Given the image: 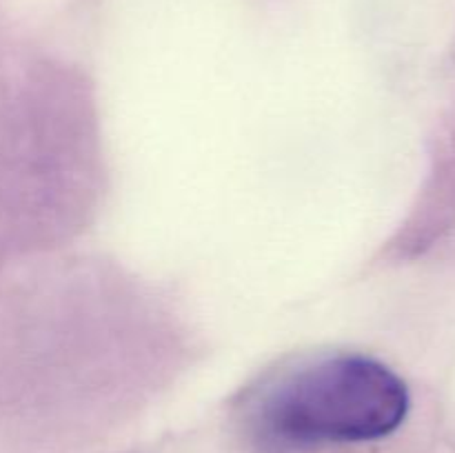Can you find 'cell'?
<instances>
[{
	"mask_svg": "<svg viewBox=\"0 0 455 453\" xmlns=\"http://www.w3.org/2000/svg\"><path fill=\"white\" fill-rule=\"evenodd\" d=\"M409 413L407 385L367 355H318L271 373L244 398V425L275 451L387 438Z\"/></svg>",
	"mask_w": 455,
	"mask_h": 453,
	"instance_id": "6da1fadb",
	"label": "cell"
}]
</instances>
